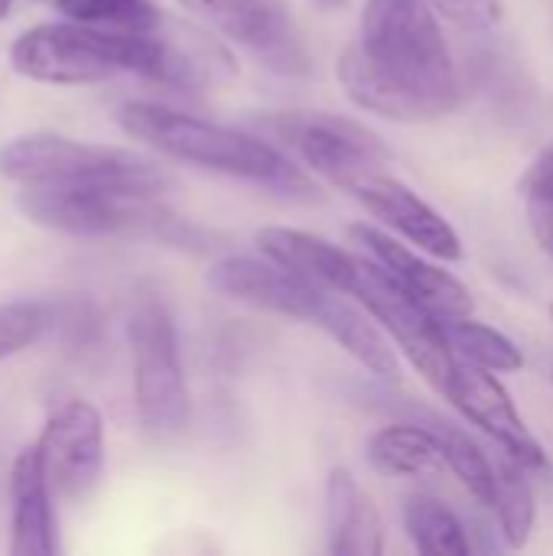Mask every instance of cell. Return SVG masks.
Returning <instances> with one entry per match:
<instances>
[{
  "mask_svg": "<svg viewBox=\"0 0 553 556\" xmlns=\"http://www.w3.org/2000/svg\"><path fill=\"white\" fill-rule=\"evenodd\" d=\"M117 124L127 137L150 143L169 160L251 182L284 199L313 202L319 195V186L264 137L150 101H130L117 108Z\"/></svg>",
  "mask_w": 553,
  "mask_h": 556,
  "instance_id": "7a4b0ae2",
  "label": "cell"
},
{
  "mask_svg": "<svg viewBox=\"0 0 553 556\" xmlns=\"http://www.w3.org/2000/svg\"><path fill=\"white\" fill-rule=\"evenodd\" d=\"M257 248L274 264H280L290 274H297L329 293H339V296L349 293L355 264H359V254H349L313 231L284 228V225L257 231Z\"/></svg>",
  "mask_w": 553,
  "mask_h": 556,
  "instance_id": "2e32d148",
  "label": "cell"
},
{
  "mask_svg": "<svg viewBox=\"0 0 553 556\" xmlns=\"http://www.w3.org/2000/svg\"><path fill=\"white\" fill-rule=\"evenodd\" d=\"M535 489L528 479V469L505 456L495 466V502L492 511L499 515L502 534L512 547H525L528 534L535 528Z\"/></svg>",
  "mask_w": 553,
  "mask_h": 556,
  "instance_id": "7402d4cb",
  "label": "cell"
},
{
  "mask_svg": "<svg viewBox=\"0 0 553 556\" xmlns=\"http://www.w3.org/2000/svg\"><path fill=\"white\" fill-rule=\"evenodd\" d=\"M189 13L209 23L215 33L241 46L261 65L280 75H300L310 68V55L300 26L287 0H179Z\"/></svg>",
  "mask_w": 553,
  "mask_h": 556,
  "instance_id": "9c48e42d",
  "label": "cell"
},
{
  "mask_svg": "<svg viewBox=\"0 0 553 556\" xmlns=\"http://www.w3.org/2000/svg\"><path fill=\"white\" fill-rule=\"evenodd\" d=\"M551 313H553V306H551Z\"/></svg>",
  "mask_w": 553,
  "mask_h": 556,
  "instance_id": "4dcf8cb0",
  "label": "cell"
},
{
  "mask_svg": "<svg viewBox=\"0 0 553 556\" xmlns=\"http://www.w3.org/2000/svg\"><path fill=\"white\" fill-rule=\"evenodd\" d=\"M368 463L381 476L394 479H430L447 472L443 443L437 430H424L414 424H394L378 430L368 440Z\"/></svg>",
  "mask_w": 553,
  "mask_h": 556,
  "instance_id": "ac0fdd59",
  "label": "cell"
},
{
  "mask_svg": "<svg viewBox=\"0 0 553 556\" xmlns=\"http://www.w3.org/2000/svg\"><path fill=\"white\" fill-rule=\"evenodd\" d=\"M345 296H355L398 342V349L411 358V365L440 391L456 355L447 345L443 319H437L424 303H417L385 267H378L368 254L359 257L355 277Z\"/></svg>",
  "mask_w": 553,
  "mask_h": 556,
  "instance_id": "52a82bcc",
  "label": "cell"
},
{
  "mask_svg": "<svg viewBox=\"0 0 553 556\" xmlns=\"http://www.w3.org/2000/svg\"><path fill=\"white\" fill-rule=\"evenodd\" d=\"M404 528L420 554H469V538L463 521L433 495H411L404 502Z\"/></svg>",
  "mask_w": 553,
  "mask_h": 556,
  "instance_id": "ffe728a7",
  "label": "cell"
},
{
  "mask_svg": "<svg viewBox=\"0 0 553 556\" xmlns=\"http://www.w3.org/2000/svg\"><path fill=\"white\" fill-rule=\"evenodd\" d=\"M326 534L329 554L336 556H378L385 551L381 515L345 469H332L326 482Z\"/></svg>",
  "mask_w": 553,
  "mask_h": 556,
  "instance_id": "e0dca14e",
  "label": "cell"
},
{
  "mask_svg": "<svg viewBox=\"0 0 553 556\" xmlns=\"http://www.w3.org/2000/svg\"><path fill=\"white\" fill-rule=\"evenodd\" d=\"M209 287L228 300H238L244 306L287 316V319H303L313 323L326 293L323 287L290 274L287 267L274 264L271 257H225L209 270Z\"/></svg>",
  "mask_w": 553,
  "mask_h": 556,
  "instance_id": "7c38bea8",
  "label": "cell"
},
{
  "mask_svg": "<svg viewBox=\"0 0 553 556\" xmlns=\"http://www.w3.org/2000/svg\"><path fill=\"white\" fill-rule=\"evenodd\" d=\"M349 195H355L375 218H381L388 228H394L398 235H404L411 244L424 248L427 254L440 261H460L463 244L453 225L388 169L368 173L349 189Z\"/></svg>",
  "mask_w": 553,
  "mask_h": 556,
  "instance_id": "4fadbf2b",
  "label": "cell"
},
{
  "mask_svg": "<svg viewBox=\"0 0 553 556\" xmlns=\"http://www.w3.org/2000/svg\"><path fill=\"white\" fill-rule=\"evenodd\" d=\"M528 215H531V231L541 241V248L553 257V199H528Z\"/></svg>",
  "mask_w": 553,
  "mask_h": 556,
  "instance_id": "83f0119b",
  "label": "cell"
},
{
  "mask_svg": "<svg viewBox=\"0 0 553 556\" xmlns=\"http://www.w3.org/2000/svg\"><path fill=\"white\" fill-rule=\"evenodd\" d=\"M349 238L378 264L385 267L417 303H424L437 319H463L473 313V296L466 283H460L453 274L433 267L411 248L398 244L391 235L372 228V225H352Z\"/></svg>",
  "mask_w": 553,
  "mask_h": 556,
  "instance_id": "5bb4252c",
  "label": "cell"
},
{
  "mask_svg": "<svg viewBox=\"0 0 553 556\" xmlns=\"http://www.w3.org/2000/svg\"><path fill=\"white\" fill-rule=\"evenodd\" d=\"M55 541V511L52 489L39 466L36 446L16 453L10 469V554L52 556Z\"/></svg>",
  "mask_w": 553,
  "mask_h": 556,
  "instance_id": "9a60e30c",
  "label": "cell"
},
{
  "mask_svg": "<svg viewBox=\"0 0 553 556\" xmlns=\"http://www.w3.org/2000/svg\"><path fill=\"white\" fill-rule=\"evenodd\" d=\"M440 394L466 420H473L479 430H486L502 446V453L512 456L515 463H521L528 472H548L551 469L541 443L531 437V430L521 420V414L515 410L508 391L495 381V375H489V368H479L473 362L456 358Z\"/></svg>",
  "mask_w": 553,
  "mask_h": 556,
  "instance_id": "8fae6325",
  "label": "cell"
},
{
  "mask_svg": "<svg viewBox=\"0 0 553 556\" xmlns=\"http://www.w3.org/2000/svg\"><path fill=\"white\" fill-rule=\"evenodd\" d=\"M313 326H319L329 339H336L372 375L388 378V381L398 378V358H394L391 345L385 342V336L352 303L339 300V293H326Z\"/></svg>",
  "mask_w": 553,
  "mask_h": 556,
  "instance_id": "d6986e66",
  "label": "cell"
},
{
  "mask_svg": "<svg viewBox=\"0 0 553 556\" xmlns=\"http://www.w3.org/2000/svg\"><path fill=\"white\" fill-rule=\"evenodd\" d=\"M130 52L134 33H114L68 20L39 23L20 33L10 46V65L29 81L75 88L130 72Z\"/></svg>",
  "mask_w": 553,
  "mask_h": 556,
  "instance_id": "5b68a950",
  "label": "cell"
},
{
  "mask_svg": "<svg viewBox=\"0 0 553 556\" xmlns=\"http://www.w3.org/2000/svg\"><path fill=\"white\" fill-rule=\"evenodd\" d=\"M39 466L52 495L85 498L104 472V420L95 404L68 401L36 440Z\"/></svg>",
  "mask_w": 553,
  "mask_h": 556,
  "instance_id": "30bf717a",
  "label": "cell"
},
{
  "mask_svg": "<svg viewBox=\"0 0 553 556\" xmlns=\"http://www.w3.org/2000/svg\"><path fill=\"white\" fill-rule=\"evenodd\" d=\"M345 94L381 117L420 124L460 104V78L437 23L420 0H368L359 39L339 55Z\"/></svg>",
  "mask_w": 553,
  "mask_h": 556,
  "instance_id": "6da1fadb",
  "label": "cell"
},
{
  "mask_svg": "<svg viewBox=\"0 0 553 556\" xmlns=\"http://www.w3.org/2000/svg\"><path fill=\"white\" fill-rule=\"evenodd\" d=\"M20 212L75 238H176V218L160 205V195L143 192L23 186Z\"/></svg>",
  "mask_w": 553,
  "mask_h": 556,
  "instance_id": "277c9868",
  "label": "cell"
},
{
  "mask_svg": "<svg viewBox=\"0 0 553 556\" xmlns=\"http://www.w3.org/2000/svg\"><path fill=\"white\" fill-rule=\"evenodd\" d=\"M0 176L49 189H121L163 195L169 176L147 156L62 134H26L0 147Z\"/></svg>",
  "mask_w": 553,
  "mask_h": 556,
  "instance_id": "3957f363",
  "label": "cell"
},
{
  "mask_svg": "<svg viewBox=\"0 0 553 556\" xmlns=\"http://www.w3.org/2000/svg\"><path fill=\"white\" fill-rule=\"evenodd\" d=\"M525 195H538V199H553V143L528 166L525 182H521Z\"/></svg>",
  "mask_w": 553,
  "mask_h": 556,
  "instance_id": "4316f807",
  "label": "cell"
},
{
  "mask_svg": "<svg viewBox=\"0 0 553 556\" xmlns=\"http://www.w3.org/2000/svg\"><path fill=\"white\" fill-rule=\"evenodd\" d=\"M323 3H342V0H323Z\"/></svg>",
  "mask_w": 553,
  "mask_h": 556,
  "instance_id": "f546056e",
  "label": "cell"
},
{
  "mask_svg": "<svg viewBox=\"0 0 553 556\" xmlns=\"http://www.w3.org/2000/svg\"><path fill=\"white\" fill-rule=\"evenodd\" d=\"M55 309L46 300H10L0 306V362L33 349L52 326Z\"/></svg>",
  "mask_w": 553,
  "mask_h": 556,
  "instance_id": "d4e9b609",
  "label": "cell"
},
{
  "mask_svg": "<svg viewBox=\"0 0 553 556\" xmlns=\"http://www.w3.org/2000/svg\"><path fill=\"white\" fill-rule=\"evenodd\" d=\"M437 433H440V443H443L447 469L469 489V495L479 505L492 508V502H495V463L466 433H460L453 427H443Z\"/></svg>",
  "mask_w": 553,
  "mask_h": 556,
  "instance_id": "cb8c5ba5",
  "label": "cell"
},
{
  "mask_svg": "<svg viewBox=\"0 0 553 556\" xmlns=\"http://www.w3.org/2000/svg\"><path fill=\"white\" fill-rule=\"evenodd\" d=\"M443 336L447 345L456 358L473 362L479 368L489 371H518L525 365L518 345L512 339H505L502 332H495L492 326L473 323L469 316L463 319H443Z\"/></svg>",
  "mask_w": 553,
  "mask_h": 556,
  "instance_id": "44dd1931",
  "label": "cell"
},
{
  "mask_svg": "<svg viewBox=\"0 0 553 556\" xmlns=\"http://www.w3.org/2000/svg\"><path fill=\"white\" fill-rule=\"evenodd\" d=\"M261 127L287 140L316 176L345 192L368 173L391 166L388 147L368 127L339 114H274Z\"/></svg>",
  "mask_w": 553,
  "mask_h": 556,
  "instance_id": "ba28073f",
  "label": "cell"
},
{
  "mask_svg": "<svg viewBox=\"0 0 553 556\" xmlns=\"http://www.w3.org/2000/svg\"><path fill=\"white\" fill-rule=\"evenodd\" d=\"M65 20L114 29V33H150L166 16L153 0H55Z\"/></svg>",
  "mask_w": 553,
  "mask_h": 556,
  "instance_id": "603a6c76",
  "label": "cell"
},
{
  "mask_svg": "<svg viewBox=\"0 0 553 556\" xmlns=\"http://www.w3.org/2000/svg\"><path fill=\"white\" fill-rule=\"evenodd\" d=\"M134 358V404L150 437H176L189 420V391L179 358L176 323L163 300L140 296L127 319Z\"/></svg>",
  "mask_w": 553,
  "mask_h": 556,
  "instance_id": "8992f818",
  "label": "cell"
},
{
  "mask_svg": "<svg viewBox=\"0 0 553 556\" xmlns=\"http://www.w3.org/2000/svg\"><path fill=\"white\" fill-rule=\"evenodd\" d=\"M420 3H427L433 13L447 16L450 23H460L469 29H489L502 16L499 0H420Z\"/></svg>",
  "mask_w": 553,
  "mask_h": 556,
  "instance_id": "484cf974",
  "label": "cell"
},
{
  "mask_svg": "<svg viewBox=\"0 0 553 556\" xmlns=\"http://www.w3.org/2000/svg\"><path fill=\"white\" fill-rule=\"evenodd\" d=\"M7 13H10V0H0V20H3Z\"/></svg>",
  "mask_w": 553,
  "mask_h": 556,
  "instance_id": "f1b7e54d",
  "label": "cell"
}]
</instances>
